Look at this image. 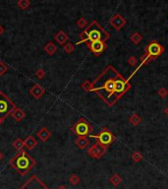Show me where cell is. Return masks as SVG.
Returning <instances> with one entry per match:
<instances>
[{"mask_svg": "<svg viewBox=\"0 0 168 189\" xmlns=\"http://www.w3.org/2000/svg\"><path fill=\"white\" fill-rule=\"evenodd\" d=\"M4 32H5V31H4V28H3L1 25H0V37H1V35L4 34Z\"/></svg>", "mask_w": 168, "mask_h": 189, "instance_id": "obj_26", "label": "cell"}, {"mask_svg": "<svg viewBox=\"0 0 168 189\" xmlns=\"http://www.w3.org/2000/svg\"><path fill=\"white\" fill-rule=\"evenodd\" d=\"M108 38V35L104 32L103 29H101L97 22H92V23L87 27L85 31H83L80 34V39L77 42V45H80L82 42H92L96 40H102L104 41Z\"/></svg>", "mask_w": 168, "mask_h": 189, "instance_id": "obj_2", "label": "cell"}, {"mask_svg": "<svg viewBox=\"0 0 168 189\" xmlns=\"http://www.w3.org/2000/svg\"><path fill=\"white\" fill-rule=\"evenodd\" d=\"M17 5H18V7L20 9L26 10V9L29 8V7H30L31 2L29 1V0H19V1L17 2Z\"/></svg>", "mask_w": 168, "mask_h": 189, "instance_id": "obj_19", "label": "cell"}, {"mask_svg": "<svg viewBox=\"0 0 168 189\" xmlns=\"http://www.w3.org/2000/svg\"><path fill=\"white\" fill-rule=\"evenodd\" d=\"M161 52V47L157 43H151L149 46V54L150 55H158Z\"/></svg>", "mask_w": 168, "mask_h": 189, "instance_id": "obj_15", "label": "cell"}, {"mask_svg": "<svg viewBox=\"0 0 168 189\" xmlns=\"http://www.w3.org/2000/svg\"><path fill=\"white\" fill-rule=\"evenodd\" d=\"M2 123H3V120H2L1 118H0V126H1V124H2Z\"/></svg>", "mask_w": 168, "mask_h": 189, "instance_id": "obj_29", "label": "cell"}, {"mask_svg": "<svg viewBox=\"0 0 168 189\" xmlns=\"http://www.w3.org/2000/svg\"><path fill=\"white\" fill-rule=\"evenodd\" d=\"M63 49H64V51L66 52V53L70 54V53H72L73 51H74L75 46H74V45H73V43H71V42H67L66 45H64Z\"/></svg>", "mask_w": 168, "mask_h": 189, "instance_id": "obj_20", "label": "cell"}, {"mask_svg": "<svg viewBox=\"0 0 168 189\" xmlns=\"http://www.w3.org/2000/svg\"><path fill=\"white\" fill-rule=\"evenodd\" d=\"M87 45L96 55L102 53L103 52V50L105 49L104 41H102V40H96V41H92V42H87Z\"/></svg>", "mask_w": 168, "mask_h": 189, "instance_id": "obj_7", "label": "cell"}, {"mask_svg": "<svg viewBox=\"0 0 168 189\" xmlns=\"http://www.w3.org/2000/svg\"><path fill=\"white\" fill-rule=\"evenodd\" d=\"M7 71H8V66L3 61H0V76H3Z\"/></svg>", "mask_w": 168, "mask_h": 189, "instance_id": "obj_23", "label": "cell"}, {"mask_svg": "<svg viewBox=\"0 0 168 189\" xmlns=\"http://www.w3.org/2000/svg\"><path fill=\"white\" fill-rule=\"evenodd\" d=\"M45 70H43V69H38V70H36L35 72H34V75H35V77L36 78H38V79H43V78H45Z\"/></svg>", "mask_w": 168, "mask_h": 189, "instance_id": "obj_22", "label": "cell"}, {"mask_svg": "<svg viewBox=\"0 0 168 189\" xmlns=\"http://www.w3.org/2000/svg\"><path fill=\"white\" fill-rule=\"evenodd\" d=\"M36 162L27 151H21L14 156L9 162L12 169L15 170L20 176H24L34 169Z\"/></svg>", "mask_w": 168, "mask_h": 189, "instance_id": "obj_1", "label": "cell"}, {"mask_svg": "<svg viewBox=\"0 0 168 189\" xmlns=\"http://www.w3.org/2000/svg\"><path fill=\"white\" fill-rule=\"evenodd\" d=\"M126 88V82L122 81V80H115V84H114V93L115 94H121L124 92Z\"/></svg>", "mask_w": 168, "mask_h": 189, "instance_id": "obj_13", "label": "cell"}, {"mask_svg": "<svg viewBox=\"0 0 168 189\" xmlns=\"http://www.w3.org/2000/svg\"><path fill=\"white\" fill-rule=\"evenodd\" d=\"M71 130L79 137H85L87 135H90L92 132V126L87 123L84 118L80 119L74 126L71 127Z\"/></svg>", "mask_w": 168, "mask_h": 189, "instance_id": "obj_4", "label": "cell"}, {"mask_svg": "<svg viewBox=\"0 0 168 189\" xmlns=\"http://www.w3.org/2000/svg\"><path fill=\"white\" fill-rule=\"evenodd\" d=\"M90 137L97 139L99 144L102 145V146H107V145H109L113 141V135L109 131H107V130H103V131H101L97 135H91L90 134Z\"/></svg>", "mask_w": 168, "mask_h": 189, "instance_id": "obj_6", "label": "cell"}, {"mask_svg": "<svg viewBox=\"0 0 168 189\" xmlns=\"http://www.w3.org/2000/svg\"><path fill=\"white\" fill-rule=\"evenodd\" d=\"M19 189H49L39 177L32 176Z\"/></svg>", "mask_w": 168, "mask_h": 189, "instance_id": "obj_5", "label": "cell"}, {"mask_svg": "<svg viewBox=\"0 0 168 189\" xmlns=\"http://www.w3.org/2000/svg\"><path fill=\"white\" fill-rule=\"evenodd\" d=\"M38 137L39 138V140L43 143L47 142V140L51 137V132L46 128V127H41L39 129V131L38 132Z\"/></svg>", "mask_w": 168, "mask_h": 189, "instance_id": "obj_11", "label": "cell"}, {"mask_svg": "<svg viewBox=\"0 0 168 189\" xmlns=\"http://www.w3.org/2000/svg\"><path fill=\"white\" fill-rule=\"evenodd\" d=\"M11 115L16 122H21L26 118V112L20 107H16L15 111L11 113Z\"/></svg>", "mask_w": 168, "mask_h": 189, "instance_id": "obj_10", "label": "cell"}, {"mask_svg": "<svg viewBox=\"0 0 168 189\" xmlns=\"http://www.w3.org/2000/svg\"><path fill=\"white\" fill-rule=\"evenodd\" d=\"M16 107V105L2 91H0V118L4 121Z\"/></svg>", "mask_w": 168, "mask_h": 189, "instance_id": "obj_3", "label": "cell"}, {"mask_svg": "<svg viewBox=\"0 0 168 189\" xmlns=\"http://www.w3.org/2000/svg\"><path fill=\"white\" fill-rule=\"evenodd\" d=\"M89 154L93 158H98L102 154V151L100 150V148L97 146V145H94V146H92L89 150Z\"/></svg>", "mask_w": 168, "mask_h": 189, "instance_id": "obj_17", "label": "cell"}, {"mask_svg": "<svg viewBox=\"0 0 168 189\" xmlns=\"http://www.w3.org/2000/svg\"><path fill=\"white\" fill-rule=\"evenodd\" d=\"M29 93H30V94H32L35 100H39L43 94H45V89L39 84H34L31 87Z\"/></svg>", "mask_w": 168, "mask_h": 189, "instance_id": "obj_8", "label": "cell"}, {"mask_svg": "<svg viewBox=\"0 0 168 189\" xmlns=\"http://www.w3.org/2000/svg\"><path fill=\"white\" fill-rule=\"evenodd\" d=\"M82 88L86 91H92V86L90 84V82H85L82 84Z\"/></svg>", "mask_w": 168, "mask_h": 189, "instance_id": "obj_24", "label": "cell"}, {"mask_svg": "<svg viewBox=\"0 0 168 189\" xmlns=\"http://www.w3.org/2000/svg\"><path fill=\"white\" fill-rule=\"evenodd\" d=\"M77 24H78V26H79L80 28H84V27L87 26V21H86L84 18H81V19L78 20Z\"/></svg>", "mask_w": 168, "mask_h": 189, "instance_id": "obj_25", "label": "cell"}, {"mask_svg": "<svg viewBox=\"0 0 168 189\" xmlns=\"http://www.w3.org/2000/svg\"><path fill=\"white\" fill-rule=\"evenodd\" d=\"M25 147V144H24V140L21 139V138H17V139L14 140L13 142V148L15 149V151H17L18 153L23 151V148Z\"/></svg>", "mask_w": 168, "mask_h": 189, "instance_id": "obj_16", "label": "cell"}, {"mask_svg": "<svg viewBox=\"0 0 168 189\" xmlns=\"http://www.w3.org/2000/svg\"><path fill=\"white\" fill-rule=\"evenodd\" d=\"M57 189H67L66 187H65L64 185H60V186H58V188Z\"/></svg>", "mask_w": 168, "mask_h": 189, "instance_id": "obj_28", "label": "cell"}, {"mask_svg": "<svg viewBox=\"0 0 168 189\" xmlns=\"http://www.w3.org/2000/svg\"><path fill=\"white\" fill-rule=\"evenodd\" d=\"M24 144L26 148H28L29 150H33L38 145V141H36V139L33 135H29L24 141Z\"/></svg>", "mask_w": 168, "mask_h": 189, "instance_id": "obj_12", "label": "cell"}, {"mask_svg": "<svg viewBox=\"0 0 168 189\" xmlns=\"http://www.w3.org/2000/svg\"><path fill=\"white\" fill-rule=\"evenodd\" d=\"M43 49H45V51L48 55H53V54H55V52L57 51V46L54 45V43H53L52 41H49V42H47L46 45L45 46Z\"/></svg>", "mask_w": 168, "mask_h": 189, "instance_id": "obj_14", "label": "cell"}, {"mask_svg": "<svg viewBox=\"0 0 168 189\" xmlns=\"http://www.w3.org/2000/svg\"><path fill=\"white\" fill-rule=\"evenodd\" d=\"M80 177L77 176V174H72V176L69 177V182L72 184V185H77L80 183Z\"/></svg>", "mask_w": 168, "mask_h": 189, "instance_id": "obj_21", "label": "cell"}, {"mask_svg": "<svg viewBox=\"0 0 168 189\" xmlns=\"http://www.w3.org/2000/svg\"><path fill=\"white\" fill-rule=\"evenodd\" d=\"M76 145L80 149H86L87 145H89V141L87 140L86 137H79L76 140Z\"/></svg>", "mask_w": 168, "mask_h": 189, "instance_id": "obj_18", "label": "cell"}, {"mask_svg": "<svg viewBox=\"0 0 168 189\" xmlns=\"http://www.w3.org/2000/svg\"><path fill=\"white\" fill-rule=\"evenodd\" d=\"M3 158H4V155H3V153L0 151V161H2L3 159Z\"/></svg>", "mask_w": 168, "mask_h": 189, "instance_id": "obj_27", "label": "cell"}, {"mask_svg": "<svg viewBox=\"0 0 168 189\" xmlns=\"http://www.w3.org/2000/svg\"><path fill=\"white\" fill-rule=\"evenodd\" d=\"M54 40L58 43H59L60 46H63V45H66V43H67V40H69V37H68V35L66 33L61 30V31L57 32L54 35Z\"/></svg>", "mask_w": 168, "mask_h": 189, "instance_id": "obj_9", "label": "cell"}]
</instances>
